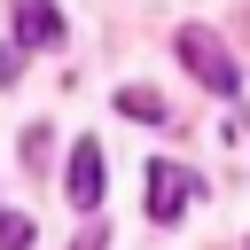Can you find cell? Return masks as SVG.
<instances>
[{"label": "cell", "instance_id": "277c9868", "mask_svg": "<svg viewBox=\"0 0 250 250\" xmlns=\"http://www.w3.org/2000/svg\"><path fill=\"white\" fill-rule=\"evenodd\" d=\"M16 8V47H62V8L55 0H8Z\"/></svg>", "mask_w": 250, "mask_h": 250}, {"label": "cell", "instance_id": "3957f363", "mask_svg": "<svg viewBox=\"0 0 250 250\" xmlns=\"http://www.w3.org/2000/svg\"><path fill=\"white\" fill-rule=\"evenodd\" d=\"M62 195H70L78 211L102 203V141H70V180H62Z\"/></svg>", "mask_w": 250, "mask_h": 250}, {"label": "cell", "instance_id": "8992f818", "mask_svg": "<svg viewBox=\"0 0 250 250\" xmlns=\"http://www.w3.org/2000/svg\"><path fill=\"white\" fill-rule=\"evenodd\" d=\"M0 250H31V219L23 211H0Z\"/></svg>", "mask_w": 250, "mask_h": 250}, {"label": "cell", "instance_id": "7a4b0ae2", "mask_svg": "<svg viewBox=\"0 0 250 250\" xmlns=\"http://www.w3.org/2000/svg\"><path fill=\"white\" fill-rule=\"evenodd\" d=\"M188 195H195V172H188V164H172V156H156V164H148V219H156V227H172V219L188 211Z\"/></svg>", "mask_w": 250, "mask_h": 250}, {"label": "cell", "instance_id": "6da1fadb", "mask_svg": "<svg viewBox=\"0 0 250 250\" xmlns=\"http://www.w3.org/2000/svg\"><path fill=\"white\" fill-rule=\"evenodd\" d=\"M180 62H188V70H195L211 94H242V70H234V55H227V47H219L203 23H188V31H180Z\"/></svg>", "mask_w": 250, "mask_h": 250}, {"label": "cell", "instance_id": "5b68a950", "mask_svg": "<svg viewBox=\"0 0 250 250\" xmlns=\"http://www.w3.org/2000/svg\"><path fill=\"white\" fill-rule=\"evenodd\" d=\"M117 109L141 125H164V94H148V86H117Z\"/></svg>", "mask_w": 250, "mask_h": 250}, {"label": "cell", "instance_id": "ba28073f", "mask_svg": "<svg viewBox=\"0 0 250 250\" xmlns=\"http://www.w3.org/2000/svg\"><path fill=\"white\" fill-rule=\"evenodd\" d=\"M70 250H109V234H102V227H86V234H78Z\"/></svg>", "mask_w": 250, "mask_h": 250}, {"label": "cell", "instance_id": "52a82bcc", "mask_svg": "<svg viewBox=\"0 0 250 250\" xmlns=\"http://www.w3.org/2000/svg\"><path fill=\"white\" fill-rule=\"evenodd\" d=\"M23 78V47H0V86H16Z\"/></svg>", "mask_w": 250, "mask_h": 250}]
</instances>
